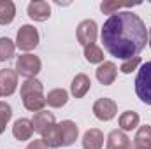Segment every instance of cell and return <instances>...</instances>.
I'll return each instance as SVG.
<instances>
[{
    "mask_svg": "<svg viewBox=\"0 0 151 149\" xmlns=\"http://www.w3.org/2000/svg\"><path fill=\"white\" fill-rule=\"evenodd\" d=\"M106 51L119 60H130L148 44V30L144 21L132 11H121L109 16L100 32Z\"/></svg>",
    "mask_w": 151,
    "mask_h": 149,
    "instance_id": "1",
    "label": "cell"
},
{
    "mask_svg": "<svg viewBox=\"0 0 151 149\" xmlns=\"http://www.w3.org/2000/svg\"><path fill=\"white\" fill-rule=\"evenodd\" d=\"M23 105L30 112H40L46 107V95H44V86L39 79H27L21 88H19Z\"/></svg>",
    "mask_w": 151,
    "mask_h": 149,
    "instance_id": "2",
    "label": "cell"
},
{
    "mask_svg": "<svg viewBox=\"0 0 151 149\" xmlns=\"http://www.w3.org/2000/svg\"><path fill=\"white\" fill-rule=\"evenodd\" d=\"M135 93L141 102L151 105V62L141 65L137 77H135Z\"/></svg>",
    "mask_w": 151,
    "mask_h": 149,
    "instance_id": "3",
    "label": "cell"
},
{
    "mask_svg": "<svg viewBox=\"0 0 151 149\" xmlns=\"http://www.w3.org/2000/svg\"><path fill=\"white\" fill-rule=\"evenodd\" d=\"M40 69H42V62L35 54L25 53V54H19L16 60V74L25 79H35Z\"/></svg>",
    "mask_w": 151,
    "mask_h": 149,
    "instance_id": "4",
    "label": "cell"
},
{
    "mask_svg": "<svg viewBox=\"0 0 151 149\" xmlns=\"http://www.w3.org/2000/svg\"><path fill=\"white\" fill-rule=\"evenodd\" d=\"M39 46V32L32 25H23L16 34V47L21 51H32Z\"/></svg>",
    "mask_w": 151,
    "mask_h": 149,
    "instance_id": "5",
    "label": "cell"
},
{
    "mask_svg": "<svg viewBox=\"0 0 151 149\" xmlns=\"http://www.w3.org/2000/svg\"><path fill=\"white\" fill-rule=\"evenodd\" d=\"M76 35H77V42L86 47L90 44H95L97 35H99V27H97V23L93 19H84V21H81L77 25Z\"/></svg>",
    "mask_w": 151,
    "mask_h": 149,
    "instance_id": "6",
    "label": "cell"
},
{
    "mask_svg": "<svg viewBox=\"0 0 151 149\" xmlns=\"http://www.w3.org/2000/svg\"><path fill=\"white\" fill-rule=\"evenodd\" d=\"M93 114L100 121H111L114 116L118 114V104L114 102L113 98H107V97L99 98L93 104Z\"/></svg>",
    "mask_w": 151,
    "mask_h": 149,
    "instance_id": "7",
    "label": "cell"
},
{
    "mask_svg": "<svg viewBox=\"0 0 151 149\" xmlns=\"http://www.w3.org/2000/svg\"><path fill=\"white\" fill-rule=\"evenodd\" d=\"M18 88V74L12 69H2L0 70V95L11 97Z\"/></svg>",
    "mask_w": 151,
    "mask_h": 149,
    "instance_id": "8",
    "label": "cell"
},
{
    "mask_svg": "<svg viewBox=\"0 0 151 149\" xmlns=\"http://www.w3.org/2000/svg\"><path fill=\"white\" fill-rule=\"evenodd\" d=\"M28 18L34 21H46L51 16V5L46 0H32L27 7Z\"/></svg>",
    "mask_w": 151,
    "mask_h": 149,
    "instance_id": "9",
    "label": "cell"
},
{
    "mask_svg": "<svg viewBox=\"0 0 151 149\" xmlns=\"http://www.w3.org/2000/svg\"><path fill=\"white\" fill-rule=\"evenodd\" d=\"M34 125H32V119H27V117H19L14 121L12 125V135L16 140L19 142H25V140H30L32 135H34Z\"/></svg>",
    "mask_w": 151,
    "mask_h": 149,
    "instance_id": "10",
    "label": "cell"
},
{
    "mask_svg": "<svg viewBox=\"0 0 151 149\" xmlns=\"http://www.w3.org/2000/svg\"><path fill=\"white\" fill-rule=\"evenodd\" d=\"M60 128V139H62V146L67 148V146H72L76 140H77V135H79V128L74 121L70 119H65L58 125Z\"/></svg>",
    "mask_w": 151,
    "mask_h": 149,
    "instance_id": "11",
    "label": "cell"
},
{
    "mask_svg": "<svg viewBox=\"0 0 151 149\" xmlns=\"http://www.w3.org/2000/svg\"><path fill=\"white\" fill-rule=\"evenodd\" d=\"M95 75L99 79L100 84L104 86H111L114 81H116V75H118V67L114 65V62H104L99 65V69L95 70Z\"/></svg>",
    "mask_w": 151,
    "mask_h": 149,
    "instance_id": "12",
    "label": "cell"
},
{
    "mask_svg": "<svg viewBox=\"0 0 151 149\" xmlns=\"http://www.w3.org/2000/svg\"><path fill=\"white\" fill-rule=\"evenodd\" d=\"M91 88V79L86 74H77L72 79V84H70V93L74 98H83Z\"/></svg>",
    "mask_w": 151,
    "mask_h": 149,
    "instance_id": "13",
    "label": "cell"
},
{
    "mask_svg": "<svg viewBox=\"0 0 151 149\" xmlns=\"http://www.w3.org/2000/svg\"><path fill=\"white\" fill-rule=\"evenodd\" d=\"M132 142L128 139V135L121 130H113L107 135V146L106 149H130Z\"/></svg>",
    "mask_w": 151,
    "mask_h": 149,
    "instance_id": "14",
    "label": "cell"
},
{
    "mask_svg": "<svg viewBox=\"0 0 151 149\" xmlns=\"http://www.w3.org/2000/svg\"><path fill=\"white\" fill-rule=\"evenodd\" d=\"M104 146V133L99 128H90L83 135V149H102Z\"/></svg>",
    "mask_w": 151,
    "mask_h": 149,
    "instance_id": "15",
    "label": "cell"
},
{
    "mask_svg": "<svg viewBox=\"0 0 151 149\" xmlns=\"http://www.w3.org/2000/svg\"><path fill=\"white\" fill-rule=\"evenodd\" d=\"M69 102V93L63 88H55L46 95V105L53 107V109H60Z\"/></svg>",
    "mask_w": 151,
    "mask_h": 149,
    "instance_id": "16",
    "label": "cell"
},
{
    "mask_svg": "<svg viewBox=\"0 0 151 149\" xmlns=\"http://www.w3.org/2000/svg\"><path fill=\"white\" fill-rule=\"evenodd\" d=\"M130 149H151V126L144 125L137 128V133L134 137V144Z\"/></svg>",
    "mask_w": 151,
    "mask_h": 149,
    "instance_id": "17",
    "label": "cell"
},
{
    "mask_svg": "<svg viewBox=\"0 0 151 149\" xmlns=\"http://www.w3.org/2000/svg\"><path fill=\"white\" fill-rule=\"evenodd\" d=\"M40 139L44 140V144L47 146V148H62V139H60V128H58V125L55 123V125H51L47 130H44L42 133H40Z\"/></svg>",
    "mask_w": 151,
    "mask_h": 149,
    "instance_id": "18",
    "label": "cell"
},
{
    "mask_svg": "<svg viewBox=\"0 0 151 149\" xmlns=\"http://www.w3.org/2000/svg\"><path fill=\"white\" fill-rule=\"evenodd\" d=\"M32 125H34V130L42 133L44 130H47L51 125H55V116L47 111H40V112H35L34 119H32Z\"/></svg>",
    "mask_w": 151,
    "mask_h": 149,
    "instance_id": "19",
    "label": "cell"
},
{
    "mask_svg": "<svg viewBox=\"0 0 151 149\" xmlns=\"http://www.w3.org/2000/svg\"><path fill=\"white\" fill-rule=\"evenodd\" d=\"M139 121H141V117H139V114H137V112L125 111L121 116H119V119H118V123H119V130H121V132L135 130V128L139 126Z\"/></svg>",
    "mask_w": 151,
    "mask_h": 149,
    "instance_id": "20",
    "label": "cell"
},
{
    "mask_svg": "<svg viewBox=\"0 0 151 149\" xmlns=\"http://www.w3.org/2000/svg\"><path fill=\"white\" fill-rule=\"evenodd\" d=\"M16 18V5L12 0H0V25H9Z\"/></svg>",
    "mask_w": 151,
    "mask_h": 149,
    "instance_id": "21",
    "label": "cell"
},
{
    "mask_svg": "<svg viewBox=\"0 0 151 149\" xmlns=\"http://www.w3.org/2000/svg\"><path fill=\"white\" fill-rule=\"evenodd\" d=\"M84 58H86V62L88 63H104L106 60H104V51L97 46V44H90V46H86L84 47Z\"/></svg>",
    "mask_w": 151,
    "mask_h": 149,
    "instance_id": "22",
    "label": "cell"
},
{
    "mask_svg": "<svg viewBox=\"0 0 151 149\" xmlns=\"http://www.w3.org/2000/svg\"><path fill=\"white\" fill-rule=\"evenodd\" d=\"M16 51V44L11 40L9 37H0V62L11 60L14 56Z\"/></svg>",
    "mask_w": 151,
    "mask_h": 149,
    "instance_id": "23",
    "label": "cell"
},
{
    "mask_svg": "<svg viewBox=\"0 0 151 149\" xmlns=\"http://www.w3.org/2000/svg\"><path fill=\"white\" fill-rule=\"evenodd\" d=\"M127 7H132V4H121V2H113V0H104L100 4V11L104 14H118L121 12V9H127Z\"/></svg>",
    "mask_w": 151,
    "mask_h": 149,
    "instance_id": "24",
    "label": "cell"
},
{
    "mask_svg": "<svg viewBox=\"0 0 151 149\" xmlns=\"http://www.w3.org/2000/svg\"><path fill=\"white\" fill-rule=\"evenodd\" d=\"M11 117H12V109H11V105H9L7 102H0V135L4 133V130H5L7 123L11 121Z\"/></svg>",
    "mask_w": 151,
    "mask_h": 149,
    "instance_id": "25",
    "label": "cell"
},
{
    "mask_svg": "<svg viewBox=\"0 0 151 149\" xmlns=\"http://www.w3.org/2000/svg\"><path fill=\"white\" fill-rule=\"evenodd\" d=\"M141 65V56H134L130 60H125L119 67V72L121 74H132L134 70H137V67Z\"/></svg>",
    "mask_w": 151,
    "mask_h": 149,
    "instance_id": "26",
    "label": "cell"
},
{
    "mask_svg": "<svg viewBox=\"0 0 151 149\" xmlns=\"http://www.w3.org/2000/svg\"><path fill=\"white\" fill-rule=\"evenodd\" d=\"M27 149H49V148L44 144L42 139H35V140H30V142H28Z\"/></svg>",
    "mask_w": 151,
    "mask_h": 149,
    "instance_id": "27",
    "label": "cell"
},
{
    "mask_svg": "<svg viewBox=\"0 0 151 149\" xmlns=\"http://www.w3.org/2000/svg\"><path fill=\"white\" fill-rule=\"evenodd\" d=\"M148 46L151 47V28L148 30Z\"/></svg>",
    "mask_w": 151,
    "mask_h": 149,
    "instance_id": "28",
    "label": "cell"
},
{
    "mask_svg": "<svg viewBox=\"0 0 151 149\" xmlns=\"http://www.w3.org/2000/svg\"><path fill=\"white\" fill-rule=\"evenodd\" d=\"M0 97H2V95H0Z\"/></svg>",
    "mask_w": 151,
    "mask_h": 149,
    "instance_id": "29",
    "label": "cell"
}]
</instances>
